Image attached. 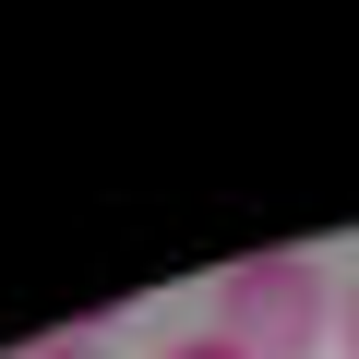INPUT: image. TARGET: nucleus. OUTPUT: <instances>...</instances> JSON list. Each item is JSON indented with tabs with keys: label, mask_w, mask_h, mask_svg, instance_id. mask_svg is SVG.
Segmentation results:
<instances>
[{
	"label": "nucleus",
	"mask_w": 359,
	"mask_h": 359,
	"mask_svg": "<svg viewBox=\"0 0 359 359\" xmlns=\"http://www.w3.org/2000/svg\"><path fill=\"white\" fill-rule=\"evenodd\" d=\"M216 335H228L240 359H311V347L335 335L323 264H311V252H240V264L216 276Z\"/></svg>",
	"instance_id": "1"
},
{
	"label": "nucleus",
	"mask_w": 359,
	"mask_h": 359,
	"mask_svg": "<svg viewBox=\"0 0 359 359\" xmlns=\"http://www.w3.org/2000/svg\"><path fill=\"white\" fill-rule=\"evenodd\" d=\"M13 359H108L96 335H36V347H13Z\"/></svg>",
	"instance_id": "3"
},
{
	"label": "nucleus",
	"mask_w": 359,
	"mask_h": 359,
	"mask_svg": "<svg viewBox=\"0 0 359 359\" xmlns=\"http://www.w3.org/2000/svg\"><path fill=\"white\" fill-rule=\"evenodd\" d=\"M335 359H359V276L335 287Z\"/></svg>",
	"instance_id": "4"
},
{
	"label": "nucleus",
	"mask_w": 359,
	"mask_h": 359,
	"mask_svg": "<svg viewBox=\"0 0 359 359\" xmlns=\"http://www.w3.org/2000/svg\"><path fill=\"white\" fill-rule=\"evenodd\" d=\"M156 359H240V347H228V335H216V323H204V335H168V347H156Z\"/></svg>",
	"instance_id": "2"
}]
</instances>
